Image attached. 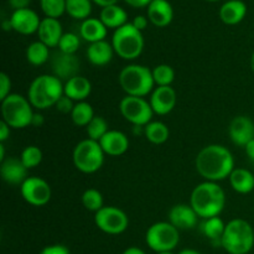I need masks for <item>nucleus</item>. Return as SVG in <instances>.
Instances as JSON below:
<instances>
[{
	"label": "nucleus",
	"mask_w": 254,
	"mask_h": 254,
	"mask_svg": "<svg viewBox=\"0 0 254 254\" xmlns=\"http://www.w3.org/2000/svg\"><path fill=\"white\" fill-rule=\"evenodd\" d=\"M197 173L206 181H222L235 170V159L226 146L211 144L198 151L195 160Z\"/></svg>",
	"instance_id": "nucleus-1"
},
{
	"label": "nucleus",
	"mask_w": 254,
	"mask_h": 254,
	"mask_svg": "<svg viewBox=\"0 0 254 254\" xmlns=\"http://www.w3.org/2000/svg\"><path fill=\"white\" fill-rule=\"evenodd\" d=\"M190 205L196 211L198 217L203 220L217 217L226 205L225 191L217 183L212 181L198 184L191 192Z\"/></svg>",
	"instance_id": "nucleus-2"
},
{
	"label": "nucleus",
	"mask_w": 254,
	"mask_h": 254,
	"mask_svg": "<svg viewBox=\"0 0 254 254\" xmlns=\"http://www.w3.org/2000/svg\"><path fill=\"white\" fill-rule=\"evenodd\" d=\"M64 94V84L55 74H41L31 82L27 99L36 109H47L55 106Z\"/></svg>",
	"instance_id": "nucleus-3"
},
{
	"label": "nucleus",
	"mask_w": 254,
	"mask_h": 254,
	"mask_svg": "<svg viewBox=\"0 0 254 254\" xmlns=\"http://www.w3.org/2000/svg\"><path fill=\"white\" fill-rule=\"evenodd\" d=\"M119 84L127 96L145 97L154 91L153 71L143 64H128L119 72Z\"/></svg>",
	"instance_id": "nucleus-4"
},
{
	"label": "nucleus",
	"mask_w": 254,
	"mask_h": 254,
	"mask_svg": "<svg viewBox=\"0 0 254 254\" xmlns=\"http://www.w3.org/2000/svg\"><path fill=\"white\" fill-rule=\"evenodd\" d=\"M221 246L230 254H247L254 246L253 227L242 218H235L226 225Z\"/></svg>",
	"instance_id": "nucleus-5"
},
{
	"label": "nucleus",
	"mask_w": 254,
	"mask_h": 254,
	"mask_svg": "<svg viewBox=\"0 0 254 254\" xmlns=\"http://www.w3.org/2000/svg\"><path fill=\"white\" fill-rule=\"evenodd\" d=\"M112 46L121 59L133 61L140 56L144 50L143 34L131 22H128L114 31Z\"/></svg>",
	"instance_id": "nucleus-6"
},
{
	"label": "nucleus",
	"mask_w": 254,
	"mask_h": 254,
	"mask_svg": "<svg viewBox=\"0 0 254 254\" xmlns=\"http://www.w3.org/2000/svg\"><path fill=\"white\" fill-rule=\"evenodd\" d=\"M34 107L29 99L21 94L11 93L1 101V116L2 121L10 126V128L22 129L31 126L32 117L35 112Z\"/></svg>",
	"instance_id": "nucleus-7"
},
{
	"label": "nucleus",
	"mask_w": 254,
	"mask_h": 254,
	"mask_svg": "<svg viewBox=\"0 0 254 254\" xmlns=\"http://www.w3.org/2000/svg\"><path fill=\"white\" fill-rule=\"evenodd\" d=\"M72 159L77 170L83 174H93L103 166L104 151L98 141L84 139L74 146Z\"/></svg>",
	"instance_id": "nucleus-8"
},
{
	"label": "nucleus",
	"mask_w": 254,
	"mask_h": 254,
	"mask_svg": "<svg viewBox=\"0 0 254 254\" xmlns=\"http://www.w3.org/2000/svg\"><path fill=\"white\" fill-rule=\"evenodd\" d=\"M145 242L156 253L173 252L180 242V235L170 222H156L146 231Z\"/></svg>",
	"instance_id": "nucleus-9"
},
{
	"label": "nucleus",
	"mask_w": 254,
	"mask_h": 254,
	"mask_svg": "<svg viewBox=\"0 0 254 254\" xmlns=\"http://www.w3.org/2000/svg\"><path fill=\"white\" fill-rule=\"evenodd\" d=\"M122 116L134 127H145L153 118V108L143 97L126 96L119 103Z\"/></svg>",
	"instance_id": "nucleus-10"
},
{
	"label": "nucleus",
	"mask_w": 254,
	"mask_h": 254,
	"mask_svg": "<svg viewBox=\"0 0 254 254\" xmlns=\"http://www.w3.org/2000/svg\"><path fill=\"white\" fill-rule=\"evenodd\" d=\"M94 223L107 235H121L128 228L129 218L123 210L114 206H104L94 213Z\"/></svg>",
	"instance_id": "nucleus-11"
},
{
	"label": "nucleus",
	"mask_w": 254,
	"mask_h": 254,
	"mask_svg": "<svg viewBox=\"0 0 254 254\" xmlns=\"http://www.w3.org/2000/svg\"><path fill=\"white\" fill-rule=\"evenodd\" d=\"M21 196L27 203L32 206H45L51 200L52 191L46 180L37 176H30L20 186Z\"/></svg>",
	"instance_id": "nucleus-12"
},
{
	"label": "nucleus",
	"mask_w": 254,
	"mask_h": 254,
	"mask_svg": "<svg viewBox=\"0 0 254 254\" xmlns=\"http://www.w3.org/2000/svg\"><path fill=\"white\" fill-rule=\"evenodd\" d=\"M228 134L235 145L245 148L251 140L254 139L253 121L247 116L236 117L228 127Z\"/></svg>",
	"instance_id": "nucleus-13"
},
{
	"label": "nucleus",
	"mask_w": 254,
	"mask_h": 254,
	"mask_svg": "<svg viewBox=\"0 0 254 254\" xmlns=\"http://www.w3.org/2000/svg\"><path fill=\"white\" fill-rule=\"evenodd\" d=\"M176 92L171 86L156 87L150 94V103L153 112L158 116H166L176 106Z\"/></svg>",
	"instance_id": "nucleus-14"
},
{
	"label": "nucleus",
	"mask_w": 254,
	"mask_h": 254,
	"mask_svg": "<svg viewBox=\"0 0 254 254\" xmlns=\"http://www.w3.org/2000/svg\"><path fill=\"white\" fill-rule=\"evenodd\" d=\"M169 222L174 227L180 230H193L197 226L198 215L193 210L191 205L186 203H179V205L173 206L169 211Z\"/></svg>",
	"instance_id": "nucleus-15"
},
{
	"label": "nucleus",
	"mask_w": 254,
	"mask_h": 254,
	"mask_svg": "<svg viewBox=\"0 0 254 254\" xmlns=\"http://www.w3.org/2000/svg\"><path fill=\"white\" fill-rule=\"evenodd\" d=\"M12 30L21 35H31L37 32L41 20L39 15L31 9H20L14 10L11 17H10Z\"/></svg>",
	"instance_id": "nucleus-16"
},
{
	"label": "nucleus",
	"mask_w": 254,
	"mask_h": 254,
	"mask_svg": "<svg viewBox=\"0 0 254 254\" xmlns=\"http://www.w3.org/2000/svg\"><path fill=\"white\" fill-rule=\"evenodd\" d=\"M0 175L1 179L9 185H22L27 176V169L26 166L22 164L21 159L15 158H6L5 160L1 161L0 165Z\"/></svg>",
	"instance_id": "nucleus-17"
},
{
	"label": "nucleus",
	"mask_w": 254,
	"mask_h": 254,
	"mask_svg": "<svg viewBox=\"0 0 254 254\" xmlns=\"http://www.w3.org/2000/svg\"><path fill=\"white\" fill-rule=\"evenodd\" d=\"M52 69H54L55 76L59 77L60 79H66L68 81L69 78L74 76H78L77 72L79 69V61L76 57V55L64 54L60 51L56 54L52 60Z\"/></svg>",
	"instance_id": "nucleus-18"
},
{
	"label": "nucleus",
	"mask_w": 254,
	"mask_h": 254,
	"mask_svg": "<svg viewBox=\"0 0 254 254\" xmlns=\"http://www.w3.org/2000/svg\"><path fill=\"white\" fill-rule=\"evenodd\" d=\"M101 148L103 149L104 154L111 156H121L127 153L129 149V139L123 131L112 130L109 129L108 133L98 141Z\"/></svg>",
	"instance_id": "nucleus-19"
},
{
	"label": "nucleus",
	"mask_w": 254,
	"mask_h": 254,
	"mask_svg": "<svg viewBox=\"0 0 254 254\" xmlns=\"http://www.w3.org/2000/svg\"><path fill=\"white\" fill-rule=\"evenodd\" d=\"M37 35H39V41L46 45L47 47L52 49V47H57L60 44V40L64 36L62 32V25L57 19H52V17H45L41 20L39 30H37Z\"/></svg>",
	"instance_id": "nucleus-20"
},
{
	"label": "nucleus",
	"mask_w": 254,
	"mask_h": 254,
	"mask_svg": "<svg viewBox=\"0 0 254 254\" xmlns=\"http://www.w3.org/2000/svg\"><path fill=\"white\" fill-rule=\"evenodd\" d=\"M148 19L158 27H165L173 21L174 10L168 0H153L148 6Z\"/></svg>",
	"instance_id": "nucleus-21"
},
{
	"label": "nucleus",
	"mask_w": 254,
	"mask_h": 254,
	"mask_svg": "<svg viewBox=\"0 0 254 254\" xmlns=\"http://www.w3.org/2000/svg\"><path fill=\"white\" fill-rule=\"evenodd\" d=\"M92 92V84L83 76H74L64 83V96L73 102H84Z\"/></svg>",
	"instance_id": "nucleus-22"
},
{
	"label": "nucleus",
	"mask_w": 254,
	"mask_h": 254,
	"mask_svg": "<svg viewBox=\"0 0 254 254\" xmlns=\"http://www.w3.org/2000/svg\"><path fill=\"white\" fill-rule=\"evenodd\" d=\"M114 52L112 44L107 42L106 40L98 42H93L87 49V59L94 66H106L113 59Z\"/></svg>",
	"instance_id": "nucleus-23"
},
{
	"label": "nucleus",
	"mask_w": 254,
	"mask_h": 254,
	"mask_svg": "<svg viewBox=\"0 0 254 254\" xmlns=\"http://www.w3.org/2000/svg\"><path fill=\"white\" fill-rule=\"evenodd\" d=\"M247 14V5L242 0H228L221 6L220 17L225 24L237 25L245 19Z\"/></svg>",
	"instance_id": "nucleus-24"
},
{
	"label": "nucleus",
	"mask_w": 254,
	"mask_h": 254,
	"mask_svg": "<svg viewBox=\"0 0 254 254\" xmlns=\"http://www.w3.org/2000/svg\"><path fill=\"white\" fill-rule=\"evenodd\" d=\"M107 26L101 21V19H94V17H88L83 20L79 27V34L82 39L88 41L89 44L93 42L103 41L107 36Z\"/></svg>",
	"instance_id": "nucleus-25"
},
{
	"label": "nucleus",
	"mask_w": 254,
	"mask_h": 254,
	"mask_svg": "<svg viewBox=\"0 0 254 254\" xmlns=\"http://www.w3.org/2000/svg\"><path fill=\"white\" fill-rule=\"evenodd\" d=\"M228 179H230L231 186L236 192L246 195L254 190V175L247 169L235 168Z\"/></svg>",
	"instance_id": "nucleus-26"
},
{
	"label": "nucleus",
	"mask_w": 254,
	"mask_h": 254,
	"mask_svg": "<svg viewBox=\"0 0 254 254\" xmlns=\"http://www.w3.org/2000/svg\"><path fill=\"white\" fill-rule=\"evenodd\" d=\"M101 21L107 26V29H119L123 25L128 24V14L123 7L118 5H111V6L103 7L99 16Z\"/></svg>",
	"instance_id": "nucleus-27"
},
{
	"label": "nucleus",
	"mask_w": 254,
	"mask_h": 254,
	"mask_svg": "<svg viewBox=\"0 0 254 254\" xmlns=\"http://www.w3.org/2000/svg\"><path fill=\"white\" fill-rule=\"evenodd\" d=\"M144 135L151 144L160 145V144L168 141L169 136H170V130L163 122L151 121L150 123L144 127Z\"/></svg>",
	"instance_id": "nucleus-28"
},
{
	"label": "nucleus",
	"mask_w": 254,
	"mask_h": 254,
	"mask_svg": "<svg viewBox=\"0 0 254 254\" xmlns=\"http://www.w3.org/2000/svg\"><path fill=\"white\" fill-rule=\"evenodd\" d=\"M50 59V47L41 41H35L30 44L26 49V60L32 66H42Z\"/></svg>",
	"instance_id": "nucleus-29"
},
{
	"label": "nucleus",
	"mask_w": 254,
	"mask_h": 254,
	"mask_svg": "<svg viewBox=\"0 0 254 254\" xmlns=\"http://www.w3.org/2000/svg\"><path fill=\"white\" fill-rule=\"evenodd\" d=\"M225 228L226 223L217 216V217H211L207 218V220H203L202 225H201V232L208 240L213 241V242H217L218 241L221 245V238H222L223 233H225Z\"/></svg>",
	"instance_id": "nucleus-30"
},
{
	"label": "nucleus",
	"mask_w": 254,
	"mask_h": 254,
	"mask_svg": "<svg viewBox=\"0 0 254 254\" xmlns=\"http://www.w3.org/2000/svg\"><path fill=\"white\" fill-rule=\"evenodd\" d=\"M93 107L89 103L84 102H77L74 104V108L71 113V119L74 126L77 127H87L94 118Z\"/></svg>",
	"instance_id": "nucleus-31"
},
{
	"label": "nucleus",
	"mask_w": 254,
	"mask_h": 254,
	"mask_svg": "<svg viewBox=\"0 0 254 254\" xmlns=\"http://www.w3.org/2000/svg\"><path fill=\"white\" fill-rule=\"evenodd\" d=\"M92 0H66V12L77 20L88 19L92 11Z\"/></svg>",
	"instance_id": "nucleus-32"
},
{
	"label": "nucleus",
	"mask_w": 254,
	"mask_h": 254,
	"mask_svg": "<svg viewBox=\"0 0 254 254\" xmlns=\"http://www.w3.org/2000/svg\"><path fill=\"white\" fill-rule=\"evenodd\" d=\"M151 71H153L154 82H155V84L158 87L171 86V83L175 79V71L169 64H158Z\"/></svg>",
	"instance_id": "nucleus-33"
},
{
	"label": "nucleus",
	"mask_w": 254,
	"mask_h": 254,
	"mask_svg": "<svg viewBox=\"0 0 254 254\" xmlns=\"http://www.w3.org/2000/svg\"><path fill=\"white\" fill-rule=\"evenodd\" d=\"M86 131L88 139L99 141L109 131L108 123H107V121L103 117L96 116L92 119L91 123L86 127Z\"/></svg>",
	"instance_id": "nucleus-34"
},
{
	"label": "nucleus",
	"mask_w": 254,
	"mask_h": 254,
	"mask_svg": "<svg viewBox=\"0 0 254 254\" xmlns=\"http://www.w3.org/2000/svg\"><path fill=\"white\" fill-rule=\"evenodd\" d=\"M82 203L84 208L92 212H98L103 206V195L97 189H87L82 195Z\"/></svg>",
	"instance_id": "nucleus-35"
},
{
	"label": "nucleus",
	"mask_w": 254,
	"mask_h": 254,
	"mask_svg": "<svg viewBox=\"0 0 254 254\" xmlns=\"http://www.w3.org/2000/svg\"><path fill=\"white\" fill-rule=\"evenodd\" d=\"M20 159H21L22 164L26 166L27 170H30V169L36 168V166H39L41 164L42 151L36 145H29L22 150Z\"/></svg>",
	"instance_id": "nucleus-36"
},
{
	"label": "nucleus",
	"mask_w": 254,
	"mask_h": 254,
	"mask_svg": "<svg viewBox=\"0 0 254 254\" xmlns=\"http://www.w3.org/2000/svg\"><path fill=\"white\" fill-rule=\"evenodd\" d=\"M41 9L46 17L59 19L66 11V0H40Z\"/></svg>",
	"instance_id": "nucleus-37"
},
{
	"label": "nucleus",
	"mask_w": 254,
	"mask_h": 254,
	"mask_svg": "<svg viewBox=\"0 0 254 254\" xmlns=\"http://www.w3.org/2000/svg\"><path fill=\"white\" fill-rule=\"evenodd\" d=\"M57 47L64 54L74 55L77 52V50L79 49V37L76 34H72V32L64 34V36L60 40V44Z\"/></svg>",
	"instance_id": "nucleus-38"
},
{
	"label": "nucleus",
	"mask_w": 254,
	"mask_h": 254,
	"mask_svg": "<svg viewBox=\"0 0 254 254\" xmlns=\"http://www.w3.org/2000/svg\"><path fill=\"white\" fill-rule=\"evenodd\" d=\"M74 104L76 103H73V101H72L71 98H68V97L64 94V96L57 101V103L55 104V107H56V109L60 112V113L71 114L74 108Z\"/></svg>",
	"instance_id": "nucleus-39"
},
{
	"label": "nucleus",
	"mask_w": 254,
	"mask_h": 254,
	"mask_svg": "<svg viewBox=\"0 0 254 254\" xmlns=\"http://www.w3.org/2000/svg\"><path fill=\"white\" fill-rule=\"evenodd\" d=\"M11 89V79L6 73L1 72L0 73V101H4L10 93Z\"/></svg>",
	"instance_id": "nucleus-40"
},
{
	"label": "nucleus",
	"mask_w": 254,
	"mask_h": 254,
	"mask_svg": "<svg viewBox=\"0 0 254 254\" xmlns=\"http://www.w3.org/2000/svg\"><path fill=\"white\" fill-rule=\"evenodd\" d=\"M39 254H71V252L64 245H50L42 248Z\"/></svg>",
	"instance_id": "nucleus-41"
},
{
	"label": "nucleus",
	"mask_w": 254,
	"mask_h": 254,
	"mask_svg": "<svg viewBox=\"0 0 254 254\" xmlns=\"http://www.w3.org/2000/svg\"><path fill=\"white\" fill-rule=\"evenodd\" d=\"M131 24H133V26L135 27V29H138L139 31H143V30H145L146 26H148V19H146L145 16H143V15H138V16L134 17Z\"/></svg>",
	"instance_id": "nucleus-42"
},
{
	"label": "nucleus",
	"mask_w": 254,
	"mask_h": 254,
	"mask_svg": "<svg viewBox=\"0 0 254 254\" xmlns=\"http://www.w3.org/2000/svg\"><path fill=\"white\" fill-rule=\"evenodd\" d=\"M10 136V126L4 121L0 122V143H4Z\"/></svg>",
	"instance_id": "nucleus-43"
},
{
	"label": "nucleus",
	"mask_w": 254,
	"mask_h": 254,
	"mask_svg": "<svg viewBox=\"0 0 254 254\" xmlns=\"http://www.w3.org/2000/svg\"><path fill=\"white\" fill-rule=\"evenodd\" d=\"M9 4L15 10L27 9V6L30 4V0H9Z\"/></svg>",
	"instance_id": "nucleus-44"
},
{
	"label": "nucleus",
	"mask_w": 254,
	"mask_h": 254,
	"mask_svg": "<svg viewBox=\"0 0 254 254\" xmlns=\"http://www.w3.org/2000/svg\"><path fill=\"white\" fill-rule=\"evenodd\" d=\"M153 1V0H126L127 4H129L133 7H144L149 6V4Z\"/></svg>",
	"instance_id": "nucleus-45"
},
{
	"label": "nucleus",
	"mask_w": 254,
	"mask_h": 254,
	"mask_svg": "<svg viewBox=\"0 0 254 254\" xmlns=\"http://www.w3.org/2000/svg\"><path fill=\"white\" fill-rule=\"evenodd\" d=\"M44 116L40 113H34V117H32L31 126L32 127H41L44 124Z\"/></svg>",
	"instance_id": "nucleus-46"
},
{
	"label": "nucleus",
	"mask_w": 254,
	"mask_h": 254,
	"mask_svg": "<svg viewBox=\"0 0 254 254\" xmlns=\"http://www.w3.org/2000/svg\"><path fill=\"white\" fill-rule=\"evenodd\" d=\"M245 150H246V154L248 155V158H250L252 161H254V139L253 140H251L250 143L245 146Z\"/></svg>",
	"instance_id": "nucleus-47"
},
{
	"label": "nucleus",
	"mask_w": 254,
	"mask_h": 254,
	"mask_svg": "<svg viewBox=\"0 0 254 254\" xmlns=\"http://www.w3.org/2000/svg\"><path fill=\"white\" fill-rule=\"evenodd\" d=\"M93 2H96L97 5L102 7H107V6H111V5H116L118 0H92Z\"/></svg>",
	"instance_id": "nucleus-48"
},
{
	"label": "nucleus",
	"mask_w": 254,
	"mask_h": 254,
	"mask_svg": "<svg viewBox=\"0 0 254 254\" xmlns=\"http://www.w3.org/2000/svg\"><path fill=\"white\" fill-rule=\"evenodd\" d=\"M123 254H146V253L138 247H129L124 251Z\"/></svg>",
	"instance_id": "nucleus-49"
},
{
	"label": "nucleus",
	"mask_w": 254,
	"mask_h": 254,
	"mask_svg": "<svg viewBox=\"0 0 254 254\" xmlns=\"http://www.w3.org/2000/svg\"><path fill=\"white\" fill-rule=\"evenodd\" d=\"M5 146L4 143H0V161L5 160Z\"/></svg>",
	"instance_id": "nucleus-50"
},
{
	"label": "nucleus",
	"mask_w": 254,
	"mask_h": 254,
	"mask_svg": "<svg viewBox=\"0 0 254 254\" xmlns=\"http://www.w3.org/2000/svg\"><path fill=\"white\" fill-rule=\"evenodd\" d=\"M2 29H4L5 31H9V30H12V26H11V22H10V20H7V21L2 22Z\"/></svg>",
	"instance_id": "nucleus-51"
},
{
	"label": "nucleus",
	"mask_w": 254,
	"mask_h": 254,
	"mask_svg": "<svg viewBox=\"0 0 254 254\" xmlns=\"http://www.w3.org/2000/svg\"><path fill=\"white\" fill-rule=\"evenodd\" d=\"M179 254H201V253L195 250H183L181 252H179Z\"/></svg>",
	"instance_id": "nucleus-52"
},
{
	"label": "nucleus",
	"mask_w": 254,
	"mask_h": 254,
	"mask_svg": "<svg viewBox=\"0 0 254 254\" xmlns=\"http://www.w3.org/2000/svg\"><path fill=\"white\" fill-rule=\"evenodd\" d=\"M251 68L254 72V52L252 54V57H251Z\"/></svg>",
	"instance_id": "nucleus-53"
},
{
	"label": "nucleus",
	"mask_w": 254,
	"mask_h": 254,
	"mask_svg": "<svg viewBox=\"0 0 254 254\" xmlns=\"http://www.w3.org/2000/svg\"><path fill=\"white\" fill-rule=\"evenodd\" d=\"M156 254H174L173 252H160V253H156Z\"/></svg>",
	"instance_id": "nucleus-54"
},
{
	"label": "nucleus",
	"mask_w": 254,
	"mask_h": 254,
	"mask_svg": "<svg viewBox=\"0 0 254 254\" xmlns=\"http://www.w3.org/2000/svg\"><path fill=\"white\" fill-rule=\"evenodd\" d=\"M207 1H218V0H207Z\"/></svg>",
	"instance_id": "nucleus-55"
}]
</instances>
